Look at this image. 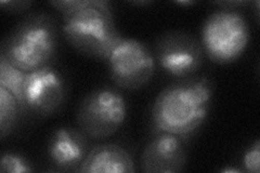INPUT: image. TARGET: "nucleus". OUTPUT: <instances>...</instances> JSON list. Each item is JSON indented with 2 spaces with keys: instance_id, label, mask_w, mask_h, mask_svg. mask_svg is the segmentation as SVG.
I'll return each mask as SVG.
<instances>
[{
  "instance_id": "obj_17",
  "label": "nucleus",
  "mask_w": 260,
  "mask_h": 173,
  "mask_svg": "<svg viewBox=\"0 0 260 173\" xmlns=\"http://www.w3.org/2000/svg\"><path fill=\"white\" fill-rule=\"evenodd\" d=\"M221 172H224V173H228V172H242V170L240 169H235V168H225V169H222Z\"/></svg>"
},
{
  "instance_id": "obj_13",
  "label": "nucleus",
  "mask_w": 260,
  "mask_h": 173,
  "mask_svg": "<svg viewBox=\"0 0 260 173\" xmlns=\"http://www.w3.org/2000/svg\"><path fill=\"white\" fill-rule=\"evenodd\" d=\"M20 112V105L15 96L9 90L0 87V137L3 140L14 130Z\"/></svg>"
},
{
  "instance_id": "obj_14",
  "label": "nucleus",
  "mask_w": 260,
  "mask_h": 173,
  "mask_svg": "<svg viewBox=\"0 0 260 173\" xmlns=\"http://www.w3.org/2000/svg\"><path fill=\"white\" fill-rule=\"evenodd\" d=\"M0 171L9 173H24L32 172L34 168L31 167V163L25 156L14 152H6L2 156Z\"/></svg>"
},
{
  "instance_id": "obj_6",
  "label": "nucleus",
  "mask_w": 260,
  "mask_h": 173,
  "mask_svg": "<svg viewBox=\"0 0 260 173\" xmlns=\"http://www.w3.org/2000/svg\"><path fill=\"white\" fill-rule=\"evenodd\" d=\"M112 81L121 89L138 90L149 84L155 72V57L142 41L123 38L108 59Z\"/></svg>"
},
{
  "instance_id": "obj_3",
  "label": "nucleus",
  "mask_w": 260,
  "mask_h": 173,
  "mask_svg": "<svg viewBox=\"0 0 260 173\" xmlns=\"http://www.w3.org/2000/svg\"><path fill=\"white\" fill-rule=\"evenodd\" d=\"M58 23L50 13L26 15L3 41L0 55L16 68L30 73L50 66L58 52Z\"/></svg>"
},
{
  "instance_id": "obj_8",
  "label": "nucleus",
  "mask_w": 260,
  "mask_h": 173,
  "mask_svg": "<svg viewBox=\"0 0 260 173\" xmlns=\"http://www.w3.org/2000/svg\"><path fill=\"white\" fill-rule=\"evenodd\" d=\"M67 93L62 74L51 65L26 73L23 84L24 110L36 117H49L61 109Z\"/></svg>"
},
{
  "instance_id": "obj_15",
  "label": "nucleus",
  "mask_w": 260,
  "mask_h": 173,
  "mask_svg": "<svg viewBox=\"0 0 260 173\" xmlns=\"http://www.w3.org/2000/svg\"><path fill=\"white\" fill-rule=\"evenodd\" d=\"M260 141L257 140L254 144H251L248 150L243 156V167L244 171L251 173H259L260 171Z\"/></svg>"
},
{
  "instance_id": "obj_7",
  "label": "nucleus",
  "mask_w": 260,
  "mask_h": 173,
  "mask_svg": "<svg viewBox=\"0 0 260 173\" xmlns=\"http://www.w3.org/2000/svg\"><path fill=\"white\" fill-rule=\"evenodd\" d=\"M203 47L193 35L182 30L162 34L156 41L155 55L162 71L176 78H191L203 63Z\"/></svg>"
},
{
  "instance_id": "obj_2",
  "label": "nucleus",
  "mask_w": 260,
  "mask_h": 173,
  "mask_svg": "<svg viewBox=\"0 0 260 173\" xmlns=\"http://www.w3.org/2000/svg\"><path fill=\"white\" fill-rule=\"evenodd\" d=\"M213 98V86L206 77L186 78L169 85L156 96L152 121L158 131L186 136L205 121Z\"/></svg>"
},
{
  "instance_id": "obj_1",
  "label": "nucleus",
  "mask_w": 260,
  "mask_h": 173,
  "mask_svg": "<svg viewBox=\"0 0 260 173\" xmlns=\"http://www.w3.org/2000/svg\"><path fill=\"white\" fill-rule=\"evenodd\" d=\"M50 5L62 12L63 35L76 51L91 59L108 61L123 39L108 2L59 0Z\"/></svg>"
},
{
  "instance_id": "obj_4",
  "label": "nucleus",
  "mask_w": 260,
  "mask_h": 173,
  "mask_svg": "<svg viewBox=\"0 0 260 173\" xmlns=\"http://www.w3.org/2000/svg\"><path fill=\"white\" fill-rule=\"evenodd\" d=\"M249 41V27L235 10L223 9L208 15L202 28V47L217 64H230L244 53Z\"/></svg>"
},
{
  "instance_id": "obj_10",
  "label": "nucleus",
  "mask_w": 260,
  "mask_h": 173,
  "mask_svg": "<svg viewBox=\"0 0 260 173\" xmlns=\"http://www.w3.org/2000/svg\"><path fill=\"white\" fill-rule=\"evenodd\" d=\"M87 135L80 129L61 127L48 142V157L58 171H78L89 153Z\"/></svg>"
},
{
  "instance_id": "obj_9",
  "label": "nucleus",
  "mask_w": 260,
  "mask_h": 173,
  "mask_svg": "<svg viewBox=\"0 0 260 173\" xmlns=\"http://www.w3.org/2000/svg\"><path fill=\"white\" fill-rule=\"evenodd\" d=\"M146 173H177L186 166V150L182 136L158 131L145 146L140 160Z\"/></svg>"
},
{
  "instance_id": "obj_12",
  "label": "nucleus",
  "mask_w": 260,
  "mask_h": 173,
  "mask_svg": "<svg viewBox=\"0 0 260 173\" xmlns=\"http://www.w3.org/2000/svg\"><path fill=\"white\" fill-rule=\"evenodd\" d=\"M26 73L16 68L7 61L5 56L0 55V87H4L15 96L19 102L22 113H25L23 102V84Z\"/></svg>"
},
{
  "instance_id": "obj_11",
  "label": "nucleus",
  "mask_w": 260,
  "mask_h": 173,
  "mask_svg": "<svg viewBox=\"0 0 260 173\" xmlns=\"http://www.w3.org/2000/svg\"><path fill=\"white\" fill-rule=\"evenodd\" d=\"M83 173H134L130 154L116 144H101L89 151L78 170Z\"/></svg>"
},
{
  "instance_id": "obj_5",
  "label": "nucleus",
  "mask_w": 260,
  "mask_h": 173,
  "mask_svg": "<svg viewBox=\"0 0 260 173\" xmlns=\"http://www.w3.org/2000/svg\"><path fill=\"white\" fill-rule=\"evenodd\" d=\"M127 116L124 96L117 90L101 87L81 100L76 115L79 129L90 139L102 140L115 134Z\"/></svg>"
},
{
  "instance_id": "obj_16",
  "label": "nucleus",
  "mask_w": 260,
  "mask_h": 173,
  "mask_svg": "<svg viewBox=\"0 0 260 173\" xmlns=\"http://www.w3.org/2000/svg\"><path fill=\"white\" fill-rule=\"evenodd\" d=\"M31 2H20V0H15V2H0V6L4 10L9 12H22L25 11L31 7Z\"/></svg>"
}]
</instances>
